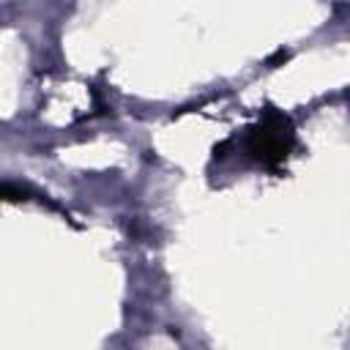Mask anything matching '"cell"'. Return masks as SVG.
<instances>
[{
	"label": "cell",
	"instance_id": "cell-3",
	"mask_svg": "<svg viewBox=\"0 0 350 350\" xmlns=\"http://www.w3.org/2000/svg\"><path fill=\"white\" fill-rule=\"evenodd\" d=\"M287 57H290V52H284V49H279V52H276V55H273V57L268 60V66H271V68H276V63H279V60H287Z\"/></svg>",
	"mask_w": 350,
	"mask_h": 350
},
{
	"label": "cell",
	"instance_id": "cell-1",
	"mask_svg": "<svg viewBox=\"0 0 350 350\" xmlns=\"http://www.w3.org/2000/svg\"><path fill=\"white\" fill-rule=\"evenodd\" d=\"M295 148V126H293V118L284 115L282 109L276 107H265L260 120L249 129V137H246V153L254 164L271 170V172H279L282 164L290 159Z\"/></svg>",
	"mask_w": 350,
	"mask_h": 350
},
{
	"label": "cell",
	"instance_id": "cell-2",
	"mask_svg": "<svg viewBox=\"0 0 350 350\" xmlns=\"http://www.w3.org/2000/svg\"><path fill=\"white\" fill-rule=\"evenodd\" d=\"M3 200H25V189L11 186V183H0V202Z\"/></svg>",
	"mask_w": 350,
	"mask_h": 350
}]
</instances>
